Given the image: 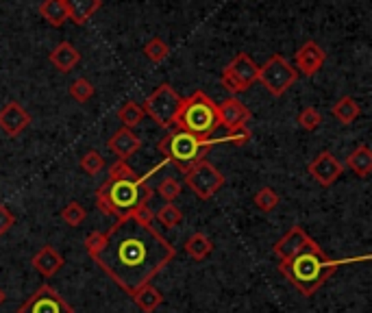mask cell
<instances>
[{
  "label": "cell",
  "instance_id": "obj_11",
  "mask_svg": "<svg viewBox=\"0 0 372 313\" xmlns=\"http://www.w3.org/2000/svg\"><path fill=\"white\" fill-rule=\"evenodd\" d=\"M316 248H320L318 243L305 233V229L302 226H292L277 243H275V255L281 259V261H288V259H292L294 255H298V253H302V251H316Z\"/></svg>",
  "mask_w": 372,
  "mask_h": 313
},
{
  "label": "cell",
  "instance_id": "obj_21",
  "mask_svg": "<svg viewBox=\"0 0 372 313\" xmlns=\"http://www.w3.org/2000/svg\"><path fill=\"white\" fill-rule=\"evenodd\" d=\"M346 168H349L351 172H355L359 179L370 177V172H372V150H370V146H366V144L357 146V148L346 157Z\"/></svg>",
  "mask_w": 372,
  "mask_h": 313
},
{
  "label": "cell",
  "instance_id": "obj_13",
  "mask_svg": "<svg viewBox=\"0 0 372 313\" xmlns=\"http://www.w3.org/2000/svg\"><path fill=\"white\" fill-rule=\"evenodd\" d=\"M218 120L220 126H224L226 131H235L246 126V122H251V109L240 100V98H226L218 104Z\"/></svg>",
  "mask_w": 372,
  "mask_h": 313
},
{
  "label": "cell",
  "instance_id": "obj_27",
  "mask_svg": "<svg viewBox=\"0 0 372 313\" xmlns=\"http://www.w3.org/2000/svg\"><path fill=\"white\" fill-rule=\"evenodd\" d=\"M253 202L257 204V209H261L263 214H270V212H275V209L279 207L281 198H279V194H277L273 187H261V190L253 196Z\"/></svg>",
  "mask_w": 372,
  "mask_h": 313
},
{
  "label": "cell",
  "instance_id": "obj_1",
  "mask_svg": "<svg viewBox=\"0 0 372 313\" xmlns=\"http://www.w3.org/2000/svg\"><path fill=\"white\" fill-rule=\"evenodd\" d=\"M85 251L111 281L133 296L177 257V248L155 226L131 218L118 220L103 233H89Z\"/></svg>",
  "mask_w": 372,
  "mask_h": 313
},
{
  "label": "cell",
  "instance_id": "obj_5",
  "mask_svg": "<svg viewBox=\"0 0 372 313\" xmlns=\"http://www.w3.org/2000/svg\"><path fill=\"white\" fill-rule=\"evenodd\" d=\"M218 144V139H200L187 131L175 128L173 133H168L161 142L157 144V150L165 157V161L175 163L183 174L207 157V150Z\"/></svg>",
  "mask_w": 372,
  "mask_h": 313
},
{
  "label": "cell",
  "instance_id": "obj_18",
  "mask_svg": "<svg viewBox=\"0 0 372 313\" xmlns=\"http://www.w3.org/2000/svg\"><path fill=\"white\" fill-rule=\"evenodd\" d=\"M67 9V20L77 26L87 24V20L103 7V0H63Z\"/></svg>",
  "mask_w": 372,
  "mask_h": 313
},
{
  "label": "cell",
  "instance_id": "obj_2",
  "mask_svg": "<svg viewBox=\"0 0 372 313\" xmlns=\"http://www.w3.org/2000/svg\"><path fill=\"white\" fill-rule=\"evenodd\" d=\"M155 170L151 174H155ZM151 174L140 177L126 161L118 159L111 165L105 183L96 192V207L105 216L116 218V222L131 218L135 209H140L142 204H151L155 196V190L146 183Z\"/></svg>",
  "mask_w": 372,
  "mask_h": 313
},
{
  "label": "cell",
  "instance_id": "obj_29",
  "mask_svg": "<svg viewBox=\"0 0 372 313\" xmlns=\"http://www.w3.org/2000/svg\"><path fill=\"white\" fill-rule=\"evenodd\" d=\"M144 55L148 61L161 63L163 59H168V55H170V46H168L161 38H151L144 46Z\"/></svg>",
  "mask_w": 372,
  "mask_h": 313
},
{
  "label": "cell",
  "instance_id": "obj_3",
  "mask_svg": "<svg viewBox=\"0 0 372 313\" xmlns=\"http://www.w3.org/2000/svg\"><path fill=\"white\" fill-rule=\"evenodd\" d=\"M351 261L355 259H342V261L329 259L322 248H316V251H302L294 255L292 259L281 261L279 272L302 296H314L329 281L331 274L337 268L344 263H351Z\"/></svg>",
  "mask_w": 372,
  "mask_h": 313
},
{
  "label": "cell",
  "instance_id": "obj_16",
  "mask_svg": "<svg viewBox=\"0 0 372 313\" xmlns=\"http://www.w3.org/2000/svg\"><path fill=\"white\" fill-rule=\"evenodd\" d=\"M107 148H109L118 159L126 161L128 157H133L135 153H138V150L142 148V139H140L138 135H135L131 128L122 126V128H118V131L111 135V139L107 142Z\"/></svg>",
  "mask_w": 372,
  "mask_h": 313
},
{
  "label": "cell",
  "instance_id": "obj_32",
  "mask_svg": "<svg viewBox=\"0 0 372 313\" xmlns=\"http://www.w3.org/2000/svg\"><path fill=\"white\" fill-rule=\"evenodd\" d=\"M155 192L163 198V202H175V200L179 198V194H181V185H179L177 179L168 177V179H163V181L157 185Z\"/></svg>",
  "mask_w": 372,
  "mask_h": 313
},
{
  "label": "cell",
  "instance_id": "obj_35",
  "mask_svg": "<svg viewBox=\"0 0 372 313\" xmlns=\"http://www.w3.org/2000/svg\"><path fill=\"white\" fill-rule=\"evenodd\" d=\"M133 222H138L142 226H153V220H155V214H153V209L148 204H142L140 209H135L133 216H131Z\"/></svg>",
  "mask_w": 372,
  "mask_h": 313
},
{
  "label": "cell",
  "instance_id": "obj_25",
  "mask_svg": "<svg viewBox=\"0 0 372 313\" xmlns=\"http://www.w3.org/2000/svg\"><path fill=\"white\" fill-rule=\"evenodd\" d=\"M144 109H142V104H138L135 100H126L122 107L118 109V118H120V122H122V126H126V128H135L138 126L142 120H144Z\"/></svg>",
  "mask_w": 372,
  "mask_h": 313
},
{
  "label": "cell",
  "instance_id": "obj_9",
  "mask_svg": "<svg viewBox=\"0 0 372 313\" xmlns=\"http://www.w3.org/2000/svg\"><path fill=\"white\" fill-rule=\"evenodd\" d=\"M257 75H259V65L246 53H240L222 70L220 83L229 94L238 96V94H244L257 81Z\"/></svg>",
  "mask_w": 372,
  "mask_h": 313
},
{
  "label": "cell",
  "instance_id": "obj_24",
  "mask_svg": "<svg viewBox=\"0 0 372 313\" xmlns=\"http://www.w3.org/2000/svg\"><path fill=\"white\" fill-rule=\"evenodd\" d=\"M40 13L53 26H63L67 22V9H65L63 0H44L40 7Z\"/></svg>",
  "mask_w": 372,
  "mask_h": 313
},
{
  "label": "cell",
  "instance_id": "obj_7",
  "mask_svg": "<svg viewBox=\"0 0 372 313\" xmlns=\"http://www.w3.org/2000/svg\"><path fill=\"white\" fill-rule=\"evenodd\" d=\"M296 79H298V72L294 70V65L281 55L268 57V61L259 67V75H257V81L273 96H283L296 83Z\"/></svg>",
  "mask_w": 372,
  "mask_h": 313
},
{
  "label": "cell",
  "instance_id": "obj_12",
  "mask_svg": "<svg viewBox=\"0 0 372 313\" xmlns=\"http://www.w3.org/2000/svg\"><path fill=\"white\" fill-rule=\"evenodd\" d=\"M310 174H312V179L322 185V187H331L337 179L342 177V172H344V165L337 161V157L331 153V150H322L320 155H316L310 165H307Z\"/></svg>",
  "mask_w": 372,
  "mask_h": 313
},
{
  "label": "cell",
  "instance_id": "obj_17",
  "mask_svg": "<svg viewBox=\"0 0 372 313\" xmlns=\"http://www.w3.org/2000/svg\"><path fill=\"white\" fill-rule=\"evenodd\" d=\"M31 263H33V268H35L44 278H50V276H55L65 265V259L53 246H42V251H38L35 257L31 259Z\"/></svg>",
  "mask_w": 372,
  "mask_h": 313
},
{
  "label": "cell",
  "instance_id": "obj_14",
  "mask_svg": "<svg viewBox=\"0 0 372 313\" xmlns=\"http://www.w3.org/2000/svg\"><path fill=\"white\" fill-rule=\"evenodd\" d=\"M324 59H327V53L316 42H307L294 55V70L300 72L302 77H314L320 72V67L324 65Z\"/></svg>",
  "mask_w": 372,
  "mask_h": 313
},
{
  "label": "cell",
  "instance_id": "obj_26",
  "mask_svg": "<svg viewBox=\"0 0 372 313\" xmlns=\"http://www.w3.org/2000/svg\"><path fill=\"white\" fill-rule=\"evenodd\" d=\"M155 220L163 226V229H177L183 222V212L175 204V202H165L159 212L155 214Z\"/></svg>",
  "mask_w": 372,
  "mask_h": 313
},
{
  "label": "cell",
  "instance_id": "obj_31",
  "mask_svg": "<svg viewBox=\"0 0 372 313\" xmlns=\"http://www.w3.org/2000/svg\"><path fill=\"white\" fill-rule=\"evenodd\" d=\"M320 124H322V114L316 109V107H305L300 114H298V126L302 128V131H316V128H320Z\"/></svg>",
  "mask_w": 372,
  "mask_h": 313
},
{
  "label": "cell",
  "instance_id": "obj_15",
  "mask_svg": "<svg viewBox=\"0 0 372 313\" xmlns=\"http://www.w3.org/2000/svg\"><path fill=\"white\" fill-rule=\"evenodd\" d=\"M28 124H31V116L20 102L11 100L0 109V128H3V133H7L9 137L22 135L28 128Z\"/></svg>",
  "mask_w": 372,
  "mask_h": 313
},
{
  "label": "cell",
  "instance_id": "obj_28",
  "mask_svg": "<svg viewBox=\"0 0 372 313\" xmlns=\"http://www.w3.org/2000/svg\"><path fill=\"white\" fill-rule=\"evenodd\" d=\"M87 218V212H85V207L77 200L72 202H67L63 207V212H61V220L67 224V226H81Z\"/></svg>",
  "mask_w": 372,
  "mask_h": 313
},
{
  "label": "cell",
  "instance_id": "obj_34",
  "mask_svg": "<svg viewBox=\"0 0 372 313\" xmlns=\"http://www.w3.org/2000/svg\"><path fill=\"white\" fill-rule=\"evenodd\" d=\"M251 139V131L246 126L242 128H235V131H226L224 137L218 139V144H233V146H244Z\"/></svg>",
  "mask_w": 372,
  "mask_h": 313
},
{
  "label": "cell",
  "instance_id": "obj_10",
  "mask_svg": "<svg viewBox=\"0 0 372 313\" xmlns=\"http://www.w3.org/2000/svg\"><path fill=\"white\" fill-rule=\"evenodd\" d=\"M18 313H75V309L59 296L55 287L42 285L26 302L18 307Z\"/></svg>",
  "mask_w": 372,
  "mask_h": 313
},
{
  "label": "cell",
  "instance_id": "obj_30",
  "mask_svg": "<svg viewBox=\"0 0 372 313\" xmlns=\"http://www.w3.org/2000/svg\"><path fill=\"white\" fill-rule=\"evenodd\" d=\"M81 170L85 174H89V177H96V174H100L105 170V159L103 155H100L98 150H87L83 157H81Z\"/></svg>",
  "mask_w": 372,
  "mask_h": 313
},
{
  "label": "cell",
  "instance_id": "obj_6",
  "mask_svg": "<svg viewBox=\"0 0 372 313\" xmlns=\"http://www.w3.org/2000/svg\"><path fill=\"white\" fill-rule=\"evenodd\" d=\"M181 96L175 92L173 85H159L146 100H144V114L151 116L161 128H170L177 122L179 109H181Z\"/></svg>",
  "mask_w": 372,
  "mask_h": 313
},
{
  "label": "cell",
  "instance_id": "obj_37",
  "mask_svg": "<svg viewBox=\"0 0 372 313\" xmlns=\"http://www.w3.org/2000/svg\"><path fill=\"white\" fill-rule=\"evenodd\" d=\"M5 302V294H3V290H0V304Z\"/></svg>",
  "mask_w": 372,
  "mask_h": 313
},
{
  "label": "cell",
  "instance_id": "obj_20",
  "mask_svg": "<svg viewBox=\"0 0 372 313\" xmlns=\"http://www.w3.org/2000/svg\"><path fill=\"white\" fill-rule=\"evenodd\" d=\"M359 114H361V107H359V102L353 96H342L331 107V116L340 124H344V126L353 124L359 118Z\"/></svg>",
  "mask_w": 372,
  "mask_h": 313
},
{
  "label": "cell",
  "instance_id": "obj_33",
  "mask_svg": "<svg viewBox=\"0 0 372 313\" xmlns=\"http://www.w3.org/2000/svg\"><path fill=\"white\" fill-rule=\"evenodd\" d=\"M94 94H96V89L87 79H77V81L70 83V96L77 102H87V100H92Z\"/></svg>",
  "mask_w": 372,
  "mask_h": 313
},
{
  "label": "cell",
  "instance_id": "obj_36",
  "mask_svg": "<svg viewBox=\"0 0 372 313\" xmlns=\"http://www.w3.org/2000/svg\"><path fill=\"white\" fill-rule=\"evenodd\" d=\"M16 226V216L11 214V209L7 204H0V235L9 233Z\"/></svg>",
  "mask_w": 372,
  "mask_h": 313
},
{
  "label": "cell",
  "instance_id": "obj_23",
  "mask_svg": "<svg viewBox=\"0 0 372 313\" xmlns=\"http://www.w3.org/2000/svg\"><path fill=\"white\" fill-rule=\"evenodd\" d=\"M214 251V243L205 233H194L187 237L185 241V253L194 259V261H205Z\"/></svg>",
  "mask_w": 372,
  "mask_h": 313
},
{
  "label": "cell",
  "instance_id": "obj_22",
  "mask_svg": "<svg viewBox=\"0 0 372 313\" xmlns=\"http://www.w3.org/2000/svg\"><path fill=\"white\" fill-rule=\"evenodd\" d=\"M131 298H133V302L138 304L144 313L157 311V309L161 307V302H163V294H161L155 285H151V283L144 285V287H140Z\"/></svg>",
  "mask_w": 372,
  "mask_h": 313
},
{
  "label": "cell",
  "instance_id": "obj_8",
  "mask_svg": "<svg viewBox=\"0 0 372 313\" xmlns=\"http://www.w3.org/2000/svg\"><path fill=\"white\" fill-rule=\"evenodd\" d=\"M185 183L198 200H209L222 190L224 174L214 163L202 159L185 172Z\"/></svg>",
  "mask_w": 372,
  "mask_h": 313
},
{
  "label": "cell",
  "instance_id": "obj_4",
  "mask_svg": "<svg viewBox=\"0 0 372 313\" xmlns=\"http://www.w3.org/2000/svg\"><path fill=\"white\" fill-rule=\"evenodd\" d=\"M175 124L177 128L187 131L200 139H209L220 126L218 104L205 92L198 89L181 100V109H179Z\"/></svg>",
  "mask_w": 372,
  "mask_h": 313
},
{
  "label": "cell",
  "instance_id": "obj_19",
  "mask_svg": "<svg viewBox=\"0 0 372 313\" xmlns=\"http://www.w3.org/2000/svg\"><path fill=\"white\" fill-rule=\"evenodd\" d=\"M79 61H81V55L70 42H61L50 53V63L59 70V72H72Z\"/></svg>",
  "mask_w": 372,
  "mask_h": 313
}]
</instances>
